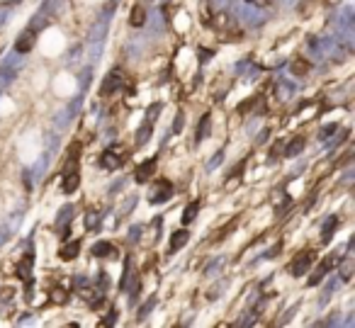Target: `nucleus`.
Returning a JSON list of instances; mask_svg holds the SVG:
<instances>
[{"mask_svg":"<svg viewBox=\"0 0 355 328\" xmlns=\"http://www.w3.org/2000/svg\"><path fill=\"white\" fill-rule=\"evenodd\" d=\"M304 136H292L289 141H287V146L283 148V153H284V158H294V156H299L302 153V148H304Z\"/></svg>","mask_w":355,"mask_h":328,"instance_id":"13","label":"nucleus"},{"mask_svg":"<svg viewBox=\"0 0 355 328\" xmlns=\"http://www.w3.org/2000/svg\"><path fill=\"white\" fill-rule=\"evenodd\" d=\"M188 241H190L188 229H178V231L170 236V253H175V251H180L183 246H188Z\"/></svg>","mask_w":355,"mask_h":328,"instance_id":"18","label":"nucleus"},{"mask_svg":"<svg viewBox=\"0 0 355 328\" xmlns=\"http://www.w3.org/2000/svg\"><path fill=\"white\" fill-rule=\"evenodd\" d=\"M221 161H224V153L219 151V153H214V158L210 161V163H207V168H210V170H214V168H216V165H219Z\"/></svg>","mask_w":355,"mask_h":328,"instance_id":"43","label":"nucleus"},{"mask_svg":"<svg viewBox=\"0 0 355 328\" xmlns=\"http://www.w3.org/2000/svg\"><path fill=\"white\" fill-rule=\"evenodd\" d=\"M336 131H338V127H336V124H329V127H324V129L319 131V139H321V141H326V139H329V136H333Z\"/></svg>","mask_w":355,"mask_h":328,"instance_id":"35","label":"nucleus"},{"mask_svg":"<svg viewBox=\"0 0 355 328\" xmlns=\"http://www.w3.org/2000/svg\"><path fill=\"white\" fill-rule=\"evenodd\" d=\"M270 0H253V5H268Z\"/></svg>","mask_w":355,"mask_h":328,"instance_id":"49","label":"nucleus"},{"mask_svg":"<svg viewBox=\"0 0 355 328\" xmlns=\"http://www.w3.org/2000/svg\"><path fill=\"white\" fill-rule=\"evenodd\" d=\"M100 224V216H97V211H90L88 216H85V229H95Z\"/></svg>","mask_w":355,"mask_h":328,"instance_id":"34","label":"nucleus"},{"mask_svg":"<svg viewBox=\"0 0 355 328\" xmlns=\"http://www.w3.org/2000/svg\"><path fill=\"white\" fill-rule=\"evenodd\" d=\"M210 56H212L210 49H200V59H210Z\"/></svg>","mask_w":355,"mask_h":328,"instance_id":"47","label":"nucleus"},{"mask_svg":"<svg viewBox=\"0 0 355 328\" xmlns=\"http://www.w3.org/2000/svg\"><path fill=\"white\" fill-rule=\"evenodd\" d=\"M122 85H124V75H122L119 70H110V73L105 75L102 85H100V97H110V95H115Z\"/></svg>","mask_w":355,"mask_h":328,"instance_id":"4","label":"nucleus"},{"mask_svg":"<svg viewBox=\"0 0 355 328\" xmlns=\"http://www.w3.org/2000/svg\"><path fill=\"white\" fill-rule=\"evenodd\" d=\"M78 185H80V173H78V170H71V173H66V175H64L61 190H64L66 195H73V192L78 190Z\"/></svg>","mask_w":355,"mask_h":328,"instance_id":"17","label":"nucleus"},{"mask_svg":"<svg viewBox=\"0 0 355 328\" xmlns=\"http://www.w3.org/2000/svg\"><path fill=\"white\" fill-rule=\"evenodd\" d=\"M134 204H137V197H134V195L127 197V199H124V204L119 207V216H127V214L134 209Z\"/></svg>","mask_w":355,"mask_h":328,"instance_id":"30","label":"nucleus"},{"mask_svg":"<svg viewBox=\"0 0 355 328\" xmlns=\"http://www.w3.org/2000/svg\"><path fill=\"white\" fill-rule=\"evenodd\" d=\"M142 234H143V226H139V224H137V226H132V229H129V241H132V243H137V241L142 238Z\"/></svg>","mask_w":355,"mask_h":328,"instance_id":"36","label":"nucleus"},{"mask_svg":"<svg viewBox=\"0 0 355 328\" xmlns=\"http://www.w3.org/2000/svg\"><path fill=\"white\" fill-rule=\"evenodd\" d=\"M151 131H153V124H143L142 129L137 131V146H143V143H148V139H151Z\"/></svg>","mask_w":355,"mask_h":328,"instance_id":"25","label":"nucleus"},{"mask_svg":"<svg viewBox=\"0 0 355 328\" xmlns=\"http://www.w3.org/2000/svg\"><path fill=\"white\" fill-rule=\"evenodd\" d=\"M49 302H51V304H66V302H69V292H66L64 287H54Z\"/></svg>","mask_w":355,"mask_h":328,"instance_id":"24","label":"nucleus"},{"mask_svg":"<svg viewBox=\"0 0 355 328\" xmlns=\"http://www.w3.org/2000/svg\"><path fill=\"white\" fill-rule=\"evenodd\" d=\"M210 131H212V115L210 112H205L202 115V119H200V124H197V141H205L207 136H210Z\"/></svg>","mask_w":355,"mask_h":328,"instance_id":"19","label":"nucleus"},{"mask_svg":"<svg viewBox=\"0 0 355 328\" xmlns=\"http://www.w3.org/2000/svg\"><path fill=\"white\" fill-rule=\"evenodd\" d=\"M32 267H34V256H32V253H27L22 260L17 262L15 275H17L22 282H32V280H34V277H32Z\"/></svg>","mask_w":355,"mask_h":328,"instance_id":"8","label":"nucleus"},{"mask_svg":"<svg viewBox=\"0 0 355 328\" xmlns=\"http://www.w3.org/2000/svg\"><path fill=\"white\" fill-rule=\"evenodd\" d=\"M243 168H246V161H241V165H236L234 170H231V180H241V175H243Z\"/></svg>","mask_w":355,"mask_h":328,"instance_id":"40","label":"nucleus"},{"mask_svg":"<svg viewBox=\"0 0 355 328\" xmlns=\"http://www.w3.org/2000/svg\"><path fill=\"white\" fill-rule=\"evenodd\" d=\"M161 110H163V105H161V102H153V105L146 110V122H148V124H153V122H156V117L161 115Z\"/></svg>","mask_w":355,"mask_h":328,"instance_id":"28","label":"nucleus"},{"mask_svg":"<svg viewBox=\"0 0 355 328\" xmlns=\"http://www.w3.org/2000/svg\"><path fill=\"white\" fill-rule=\"evenodd\" d=\"M100 168H105V170H119L122 165H124V151L119 148V146H110L107 151H102V156H100Z\"/></svg>","mask_w":355,"mask_h":328,"instance_id":"1","label":"nucleus"},{"mask_svg":"<svg viewBox=\"0 0 355 328\" xmlns=\"http://www.w3.org/2000/svg\"><path fill=\"white\" fill-rule=\"evenodd\" d=\"M5 17H7V12H5V7H0V24L5 22Z\"/></svg>","mask_w":355,"mask_h":328,"instance_id":"48","label":"nucleus"},{"mask_svg":"<svg viewBox=\"0 0 355 328\" xmlns=\"http://www.w3.org/2000/svg\"><path fill=\"white\" fill-rule=\"evenodd\" d=\"M280 248H283V243H278V246H273V248H270V251L265 253V258H275V256L280 253Z\"/></svg>","mask_w":355,"mask_h":328,"instance_id":"45","label":"nucleus"},{"mask_svg":"<svg viewBox=\"0 0 355 328\" xmlns=\"http://www.w3.org/2000/svg\"><path fill=\"white\" fill-rule=\"evenodd\" d=\"M90 73H93V70H90V68H85V70H83V75H80V90H83V93H85V90H88V85H90Z\"/></svg>","mask_w":355,"mask_h":328,"instance_id":"37","label":"nucleus"},{"mask_svg":"<svg viewBox=\"0 0 355 328\" xmlns=\"http://www.w3.org/2000/svg\"><path fill=\"white\" fill-rule=\"evenodd\" d=\"M34 42H37V32L29 27V29L20 32V37H17V42H15V51H17V54H27V51L34 49Z\"/></svg>","mask_w":355,"mask_h":328,"instance_id":"7","label":"nucleus"},{"mask_svg":"<svg viewBox=\"0 0 355 328\" xmlns=\"http://www.w3.org/2000/svg\"><path fill=\"white\" fill-rule=\"evenodd\" d=\"M137 272H134V265H132V258H127L124 260V275H122V280H119V287L122 289H129L134 282H137Z\"/></svg>","mask_w":355,"mask_h":328,"instance_id":"15","label":"nucleus"},{"mask_svg":"<svg viewBox=\"0 0 355 328\" xmlns=\"http://www.w3.org/2000/svg\"><path fill=\"white\" fill-rule=\"evenodd\" d=\"M314 260H316V253H314V251H302V253H299V256L292 260V267H289V272H292L294 277H299V275H307Z\"/></svg>","mask_w":355,"mask_h":328,"instance_id":"5","label":"nucleus"},{"mask_svg":"<svg viewBox=\"0 0 355 328\" xmlns=\"http://www.w3.org/2000/svg\"><path fill=\"white\" fill-rule=\"evenodd\" d=\"M80 253V241H66L61 248H59V258L64 262L75 260V256Z\"/></svg>","mask_w":355,"mask_h":328,"instance_id":"11","label":"nucleus"},{"mask_svg":"<svg viewBox=\"0 0 355 328\" xmlns=\"http://www.w3.org/2000/svg\"><path fill=\"white\" fill-rule=\"evenodd\" d=\"M73 204H64L61 209H59V214H56V226H66V224H71L73 219Z\"/></svg>","mask_w":355,"mask_h":328,"instance_id":"22","label":"nucleus"},{"mask_svg":"<svg viewBox=\"0 0 355 328\" xmlns=\"http://www.w3.org/2000/svg\"><path fill=\"white\" fill-rule=\"evenodd\" d=\"M338 260H341V256H336V253L326 256L324 260L319 262V267L311 272V277L307 280V284H309V287H316V284H319V282H321V280H324V277H326V275H329V272H331V270L338 265Z\"/></svg>","mask_w":355,"mask_h":328,"instance_id":"2","label":"nucleus"},{"mask_svg":"<svg viewBox=\"0 0 355 328\" xmlns=\"http://www.w3.org/2000/svg\"><path fill=\"white\" fill-rule=\"evenodd\" d=\"M289 68H292V73H294V75H304V73H309V68H311V66H309V61H304V59H294Z\"/></svg>","mask_w":355,"mask_h":328,"instance_id":"26","label":"nucleus"},{"mask_svg":"<svg viewBox=\"0 0 355 328\" xmlns=\"http://www.w3.org/2000/svg\"><path fill=\"white\" fill-rule=\"evenodd\" d=\"M20 216H22V211H15L12 216H7V221L0 226V243L2 241H7L15 231H17V226H20Z\"/></svg>","mask_w":355,"mask_h":328,"instance_id":"10","label":"nucleus"},{"mask_svg":"<svg viewBox=\"0 0 355 328\" xmlns=\"http://www.w3.org/2000/svg\"><path fill=\"white\" fill-rule=\"evenodd\" d=\"M251 68V59H243L241 64H236V73H246Z\"/></svg>","mask_w":355,"mask_h":328,"instance_id":"44","label":"nucleus"},{"mask_svg":"<svg viewBox=\"0 0 355 328\" xmlns=\"http://www.w3.org/2000/svg\"><path fill=\"white\" fill-rule=\"evenodd\" d=\"M115 321H117V311L112 309V311L107 314V319H102V321H100V326H112Z\"/></svg>","mask_w":355,"mask_h":328,"instance_id":"42","label":"nucleus"},{"mask_svg":"<svg viewBox=\"0 0 355 328\" xmlns=\"http://www.w3.org/2000/svg\"><path fill=\"white\" fill-rule=\"evenodd\" d=\"M47 24H49V15H47V12H39V15L32 17V29H34V32L42 29V27H47Z\"/></svg>","mask_w":355,"mask_h":328,"instance_id":"27","label":"nucleus"},{"mask_svg":"<svg viewBox=\"0 0 355 328\" xmlns=\"http://www.w3.org/2000/svg\"><path fill=\"white\" fill-rule=\"evenodd\" d=\"M90 253H93L95 258H112V256H117V248H115L110 241H97V243L90 248Z\"/></svg>","mask_w":355,"mask_h":328,"instance_id":"12","label":"nucleus"},{"mask_svg":"<svg viewBox=\"0 0 355 328\" xmlns=\"http://www.w3.org/2000/svg\"><path fill=\"white\" fill-rule=\"evenodd\" d=\"M224 258H216V260L212 262V265H210V267H207V270H205V275H214V272H216V270H221V267H224Z\"/></svg>","mask_w":355,"mask_h":328,"instance_id":"39","label":"nucleus"},{"mask_svg":"<svg viewBox=\"0 0 355 328\" xmlns=\"http://www.w3.org/2000/svg\"><path fill=\"white\" fill-rule=\"evenodd\" d=\"M268 136H270V129H263L260 134H258V139H256V141H258V143H265V141H268Z\"/></svg>","mask_w":355,"mask_h":328,"instance_id":"46","label":"nucleus"},{"mask_svg":"<svg viewBox=\"0 0 355 328\" xmlns=\"http://www.w3.org/2000/svg\"><path fill=\"white\" fill-rule=\"evenodd\" d=\"M197 214H200V199H197V202H190V204L185 207V211H183V224H192Z\"/></svg>","mask_w":355,"mask_h":328,"instance_id":"23","label":"nucleus"},{"mask_svg":"<svg viewBox=\"0 0 355 328\" xmlns=\"http://www.w3.org/2000/svg\"><path fill=\"white\" fill-rule=\"evenodd\" d=\"M173 190H175L173 183L163 178V180H158V183L151 187V192H148V202H151V204H163V202H168V199L173 197Z\"/></svg>","mask_w":355,"mask_h":328,"instance_id":"3","label":"nucleus"},{"mask_svg":"<svg viewBox=\"0 0 355 328\" xmlns=\"http://www.w3.org/2000/svg\"><path fill=\"white\" fill-rule=\"evenodd\" d=\"M292 93V88L289 85H284V83H278V88H275V95H278V100H287V95Z\"/></svg>","mask_w":355,"mask_h":328,"instance_id":"32","label":"nucleus"},{"mask_svg":"<svg viewBox=\"0 0 355 328\" xmlns=\"http://www.w3.org/2000/svg\"><path fill=\"white\" fill-rule=\"evenodd\" d=\"M97 287H100L102 292L110 287V277H107V272H97Z\"/></svg>","mask_w":355,"mask_h":328,"instance_id":"38","label":"nucleus"},{"mask_svg":"<svg viewBox=\"0 0 355 328\" xmlns=\"http://www.w3.org/2000/svg\"><path fill=\"white\" fill-rule=\"evenodd\" d=\"M183 127H185V115H183V112H178V115H175V119H173V131H175V134H180V131H183Z\"/></svg>","mask_w":355,"mask_h":328,"instance_id":"33","label":"nucleus"},{"mask_svg":"<svg viewBox=\"0 0 355 328\" xmlns=\"http://www.w3.org/2000/svg\"><path fill=\"white\" fill-rule=\"evenodd\" d=\"M156 163H158L156 156L148 158V161H143L142 165L137 168V173H134V180H137V183H146L148 178H153V173H156Z\"/></svg>","mask_w":355,"mask_h":328,"instance_id":"9","label":"nucleus"},{"mask_svg":"<svg viewBox=\"0 0 355 328\" xmlns=\"http://www.w3.org/2000/svg\"><path fill=\"white\" fill-rule=\"evenodd\" d=\"M153 306H156V297H151V299H148V302H146V304H143L142 309H139V321H143V319H146V316H148V311H151V309H153Z\"/></svg>","mask_w":355,"mask_h":328,"instance_id":"31","label":"nucleus"},{"mask_svg":"<svg viewBox=\"0 0 355 328\" xmlns=\"http://www.w3.org/2000/svg\"><path fill=\"white\" fill-rule=\"evenodd\" d=\"M243 2H248V5H253V0H243Z\"/></svg>","mask_w":355,"mask_h":328,"instance_id":"50","label":"nucleus"},{"mask_svg":"<svg viewBox=\"0 0 355 328\" xmlns=\"http://www.w3.org/2000/svg\"><path fill=\"white\" fill-rule=\"evenodd\" d=\"M338 216H329L326 221H324V226H321V243H329L331 238H333V234H336V229H338Z\"/></svg>","mask_w":355,"mask_h":328,"instance_id":"16","label":"nucleus"},{"mask_svg":"<svg viewBox=\"0 0 355 328\" xmlns=\"http://www.w3.org/2000/svg\"><path fill=\"white\" fill-rule=\"evenodd\" d=\"M20 56H22V54L7 56L5 64L0 66V85H7V83L15 80V75H17V70H20Z\"/></svg>","mask_w":355,"mask_h":328,"instance_id":"6","label":"nucleus"},{"mask_svg":"<svg viewBox=\"0 0 355 328\" xmlns=\"http://www.w3.org/2000/svg\"><path fill=\"white\" fill-rule=\"evenodd\" d=\"M80 151H83V143H80V141H73L71 146H69V163H75V161H78Z\"/></svg>","mask_w":355,"mask_h":328,"instance_id":"29","label":"nucleus"},{"mask_svg":"<svg viewBox=\"0 0 355 328\" xmlns=\"http://www.w3.org/2000/svg\"><path fill=\"white\" fill-rule=\"evenodd\" d=\"M226 2H229V0H210V10H212V12L226 10Z\"/></svg>","mask_w":355,"mask_h":328,"instance_id":"41","label":"nucleus"},{"mask_svg":"<svg viewBox=\"0 0 355 328\" xmlns=\"http://www.w3.org/2000/svg\"><path fill=\"white\" fill-rule=\"evenodd\" d=\"M336 267H341V272H338V275H341V280H343V282H348V280L353 277V258H351V256L341 258Z\"/></svg>","mask_w":355,"mask_h":328,"instance_id":"21","label":"nucleus"},{"mask_svg":"<svg viewBox=\"0 0 355 328\" xmlns=\"http://www.w3.org/2000/svg\"><path fill=\"white\" fill-rule=\"evenodd\" d=\"M251 110H256V112H263V110H265V102H263L260 95H253V97H248L243 105H238V115H248Z\"/></svg>","mask_w":355,"mask_h":328,"instance_id":"14","label":"nucleus"},{"mask_svg":"<svg viewBox=\"0 0 355 328\" xmlns=\"http://www.w3.org/2000/svg\"><path fill=\"white\" fill-rule=\"evenodd\" d=\"M129 24H132V27H143V24H146V10H143L142 2L132 7V15H129Z\"/></svg>","mask_w":355,"mask_h":328,"instance_id":"20","label":"nucleus"}]
</instances>
